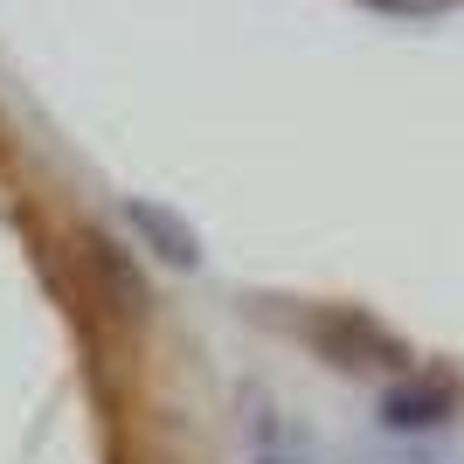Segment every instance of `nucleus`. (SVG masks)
<instances>
[{
    "instance_id": "1",
    "label": "nucleus",
    "mask_w": 464,
    "mask_h": 464,
    "mask_svg": "<svg viewBox=\"0 0 464 464\" xmlns=\"http://www.w3.org/2000/svg\"><path fill=\"white\" fill-rule=\"evenodd\" d=\"M285 326L298 333V347H312L326 368L353 374V382H395V374H409V340L361 305H291Z\"/></svg>"
},
{
    "instance_id": "2",
    "label": "nucleus",
    "mask_w": 464,
    "mask_h": 464,
    "mask_svg": "<svg viewBox=\"0 0 464 464\" xmlns=\"http://www.w3.org/2000/svg\"><path fill=\"white\" fill-rule=\"evenodd\" d=\"M70 264H77V285L91 298V312L104 326H146L153 319V285H146V264H139L111 229H70Z\"/></svg>"
},
{
    "instance_id": "3",
    "label": "nucleus",
    "mask_w": 464,
    "mask_h": 464,
    "mask_svg": "<svg viewBox=\"0 0 464 464\" xmlns=\"http://www.w3.org/2000/svg\"><path fill=\"white\" fill-rule=\"evenodd\" d=\"M374 423L388 437H437V430L458 423V382H444V374H430V368L395 374L374 395Z\"/></svg>"
},
{
    "instance_id": "4",
    "label": "nucleus",
    "mask_w": 464,
    "mask_h": 464,
    "mask_svg": "<svg viewBox=\"0 0 464 464\" xmlns=\"http://www.w3.org/2000/svg\"><path fill=\"white\" fill-rule=\"evenodd\" d=\"M125 229H132L139 243H146V256H160L167 271H201V236H194V222L180 208L132 194V201H125Z\"/></svg>"
}]
</instances>
